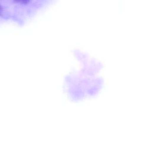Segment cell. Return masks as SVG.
<instances>
[{
  "instance_id": "6da1fadb",
  "label": "cell",
  "mask_w": 151,
  "mask_h": 151,
  "mask_svg": "<svg viewBox=\"0 0 151 151\" xmlns=\"http://www.w3.org/2000/svg\"><path fill=\"white\" fill-rule=\"evenodd\" d=\"M1 10H2L1 7V6H0V12H1Z\"/></svg>"
}]
</instances>
